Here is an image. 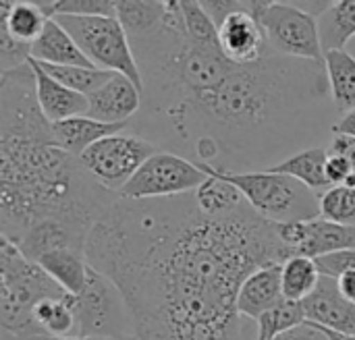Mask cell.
Instances as JSON below:
<instances>
[{"label":"cell","mask_w":355,"mask_h":340,"mask_svg":"<svg viewBox=\"0 0 355 340\" xmlns=\"http://www.w3.org/2000/svg\"><path fill=\"white\" fill-rule=\"evenodd\" d=\"M85 258L121 291L137 340H250L243 283L293 253L248 202L206 216L193 193L121 199L94 226Z\"/></svg>","instance_id":"cell-1"},{"label":"cell","mask_w":355,"mask_h":340,"mask_svg":"<svg viewBox=\"0 0 355 340\" xmlns=\"http://www.w3.org/2000/svg\"><path fill=\"white\" fill-rule=\"evenodd\" d=\"M329 102L324 64L270 50L258 62L233 64L216 87L173 112L131 123L129 131L179 156L210 139L218 147L214 170H268L293 156V147H314L308 143L322 131Z\"/></svg>","instance_id":"cell-2"},{"label":"cell","mask_w":355,"mask_h":340,"mask_svg":"<svg viewBox=\"0 0 355 340\" xmlns=\"http://www.w3.org/2000/svg\"><path fill=\"white\" fill-rule=\"evenodd\" d=\"M119 202L54 137L0 135V237L17 243L42 222L92 235Z\"/></svg>","instance_id":"cell-3"},{"label":"cell","mask_w":355,"mask_h":340,"mask_svg":"<svg viewBox=\"0 0 355 340\" xmlns=\"http://www.w3.org/2000/svg\"><path fill=\"white\" fill-rule=\"evenodd\" d=\"M69 293L21 249L0 237V326L12 339L40 337L33 310L46 299H62Z\"/></svg>","instance_id":"cell-4"},{"label":"cell","mask_w":355,"mask_h":340,"mask_svg":"<svg viewBox=\"0 0 355 340\" xmlns=\"http://www.w3.org/2000/svg\"><path fill=\"white\" fill-rule=\"evenodd\" d=\"M208 177H218L231 183L248 202V206L272 224L310 222L320 218V195L304 183L272 170L225 172L212 166L198 164Z\"/></svg>","instance_id":"cell-5"},{"label":"cell","mask_w":355,"mask_h":340,"mask_svg":"<svg viewBox=\"0 0 355 340\" xmlns=\"http://www.w3.org/2000/svg\"><path fill=\"white\" fill-rule=\"evenodd\" d=\"M77 42L87 60L108 73L129 77L141 91L144 79L131 39L116 17H54Z\"/></svg>","instance_id":"cell-6"},{"label":"cell","mask_w":355,"mask_h":340,"mask_svg":"<svg viewBox=\"0 0 355 340\" xmlns=\"http://www.w3.org/2000/svg\"><path fill=\"white\" fill-rule=\"evenodd\" d=\"M250 12L262 25L272 52L324 64L318 19L297 8L293 2L250 0Z\"/></svg>","instance_id":"cell-7"},{"label":"cell","mask_w":355,"mask_h":340,"mask_svg":"<svg viewBox=\"0 0 355 340\" xmlns=\"http://www.w3.org/2000/svg\"><path fill=\"white\" fill-rule=\"evenodd\" d=\"M73 310L77 316L75 339L112 340L135 334L121 291L108 276L92 266L85 289L79 295H73Z\"/></svg>","instance_id":"cell-8"},{"label":"cell","mask_w":355,"mask_h":340,"mask_svg":"<svg viewBox=\"0 0 355 340\" xmlns=\"http://www.w3.org/2000/svg\"><path fill=\"white\" fill-rule=\"evenodd\" d=\"M156 152H160L158 145L127 129L94 143L79 156V162L96 183L119 195Z\"/></svg>","instance_id":"cell-9"},{"label":"cell","mask_w":355,"mask_h":340,"mask_svg":"<svg viewBox=\"0 0 355 340\" xmlns=\"http://www.w3.org/2000/svg\"><path fill=\"white\" fill-rule=\"evenodd\" d=\"M206 181L208 175L200 170L196 162L168 150H160L135 172L119 197L129 202L179 197L193 193Z\"/></svg>","instance_id":"cell-10"},{"label":"cell","mask_w":355,"mask_h":340,"mask_svg":"<svg viewBox=\"0 0 355 340\" xmlns=\"http://www.w3.org/2000/svg\"><path fill=\"white\" fill-rule=\"evenodd\" d=\"M279 239L293 256H306L312 260L355 249V226L333 224L324 218L310 222H287L275 224Z\"/></svg>","instance_id":"cell-11"},{"label":"cell","mask_w":355,"mask_h":340,"mask_svg":"<svg viewBox=\"0 0 355 340\" xmlns=\"http://www.w3.org/2000/svg\"><path fill=\"white\" fill-rule=\"evenodd\" d=\"M218 42L223 54L235 64H252L270 52L266 33L256 17L250 12V2L231 12L218 25Z\"/></svg>","instance_id":"cell-12"},{"label":"cell","mask_w":355,"mask_h":340,"mask_svg":"<svg viewBox=\"0 0 355 340\" xmlns=\"http://www.w3.org/2000/svg\"><path fill=\"white\" fill-rule=\"evenodd\" d=\"M87 100V116L106 125H131V118H135L144 106L141 89L129 77L119 73H114Z\"/></svg>","instance_id":"cell-13"},{"label":"cell","mask_w":355,"mask_h":340,"mask_svg":"<svg viewBox=\"0 0 355 340\" xmlns=\"http://www.w3.org/2000/svg\"><path fill=\"white\" fill-rule=\"evenodd\" d=\"M302 307L308 324L355 337V305L341 295L335 278L322 276L316 291L302 301Z\"/></svg>","instance_id":"cell-14"},{"label":"cell","mask_w":355,"mask_h":340,"mask_svg":"<svg viewBox=\"0 0 355 340\" xmlns=\"http://www.w3.org/2000/svg\"><path fill=\"white\" fill-rule=\"evenodd\" d=\"M29 66L35 77V91H37L40 108L52 125L62 123L67 118H75V116H87V110H89L87 96H81L64 87L56 79H52L42 69V64L35 62L33 58H29Z\"/></svg>","instance_id":"cell-15"},{"label":"cell","mask_w":355,"mask_h":340,"mask_svg":"<svg viewBox=\"0 0 355 340\" xmlns=\"http://www.w3.org/2000/svg\"><path fill=\"white\" fill-rule=\"evenodd\" d=\"M281 270L283 264L266 266L254 272L241 287L237 297V310L241 318L258 322L262 316L272 312L277 305L285 301L283 285H281Z\"/></svg>","instance_id":"cell-16"},{"label":"cell","mask_w":355,"mask_h":340,"mask_svg":"<svg viewBox=\"0 0 355 340\" xmlns=\"http://www.w3.org/2000/svg\"><path fill=\"white\" fill-rule=\"evenodd\" d=\"M31 58L50 66H89L96 69L71 33L52 17L48 19L42 35L31 46Z\"/></svg>","instance_id":"cell-17"},{"label":"cell","mask_w":355,"mask_h":340,"mask_svg":"<svg viewBox=\"0 0 355 340\" xmlns=\"http://www.w3.org/2000/svg\"><path fill=\"white\" fill-rule=\"evenodd\" d=\"M52 129H54L56 145L64 150L67 154L79 158L85 150H89L100 139L123 133L131 129V125H106L89 116H75V118H67L62 123L52 125Z\"/></svg>","instance_id":"cell-18"},{"label":"cell","mask_w":355,"mask_h":340,"mask_svg":"<svg viewBox=\"0 0 355 340\" xmlns=\"http://www.w3.org/2000/svg\"><path fill=\"white\" fill-rule=\"evenodd\" d=\"M48 19L50 17L40 8L37 0H0V29L19 44L33 46L42 35Z\"/></svg>","instance_id":"cell-19"},{"label":"cell","mask_w":355,"mask_h":340,"mask_svg":"<svg viewBox=\"0 0 355 340\" xmlns=\"http://www.w3.org/2000/svg\"><path fill=\"white\" fill-rule=\"evenodd\" d=\"M327 160H329V150L322 145H314V147H306V150L289 156L287 160H283L281 164H277L268 170L287 175V177L304 183L316 195H322L333 187L327 177Z\"/></svg>","instance_id":"cell-20"},{"label":"cell","mask_w":355,"mask_h":340,"mask_svg":"<svg viewBox=\"0 0 355 340\" xmlns=\"http://www.w3.org/2000/svg\"><path fill=\"white\" fill-rule=\"evenodd\" d=\"M324 69L335 112L355 110V56L345 50L324 52Z\"/></svg>","instance_id":"cell-21"},{"label":"cell","mask_w":355,"mask_h":340,"mask_svg":"<svg viewBox=\"0 0 355 340\" xmlns=\"http://www.w3.org/2000/svg\"><path fill=\"white\" fill-rule=\"evenodd\" d=\"M35 264H40L54 278V283H58L69 295H79L87 285L89 264L85 258V251L60 249V251H52L44 256Z\"/></svg>","instance_id":"cell-22"},{"label":"cell","mask_w":355,"mask_h":340,"mask_svg":"<svg viewBox=\"0 0 355 340\" xmlns=\"http://www.w3.org/2000/svg\"><path fill=\"white\" fill-rule=\"evenodd\" d=\"M116 19L125 27L129 39H139L150 35L162 25L166 2L158 0H116L114 2Z\"/></svg>","instance_id":"cell-23"},{"label":"cell","mask_w":355,"mask_h":340,"mask_svg":"<svg viewBox=\"0 0 355 340\" xmlns=\"http://www.w3.org/2000/svg\"><path fill=\"white\" fill-rule=\"evenodd\" d=\"M33 320L42 334L50 339H75L77 337V316L73 310V295L62 299H46L35 305Z\"/></svg>","instance_id":"cell-24"},{"label":"cell","mask_w":355,"mask_h":340,"mask_svg":"<svg viewBox=\"0 0 355 340\" xmlns=\"http://www.w3.org/2000/svg\"><path fill=\"white\" fill-rule=\"evenodd\" d=\"M320 278L322 274L316 266V260L306 256H293L283 264L281 270L283 297L287 301L302 303L316 291Z\"/></svg>","instance_id":"cell-25"},{"label":"cell","mask_w":355,"mask_h":340,"mask_svg":"<svg viewBox=\"0 0 355 340\" xmlns=\"http://www.w3.org/2000/svg\"><path fill=\"white\" fill-rule=\"evenodd\" d=\"M318 27L324 52L343 50L345 44L355 37V0L333 2V6L318 19Z\"/></svg>","instance_id":"cell-26"},{"label":"cell","mask_w":355,"mask_h":340,"mask_svg":"<svg viewBox=\"0 0 355 340\" xmlns=\"http://www.w3.org/2000/svg\"><path fill=\"white\" fill-rule=\"evenodd\" d=\"M193 199L202 214L214 218L229 216L245 204L243 195L231 183L218 177H208V181L193 191Z\"/></svg>","instance_id":"cell-27"},{"label":"cell","mask_w":355,"mask_h":340,"mask_svg":"<svg viewBox=\"0 0 355 340\" xmlns=\"http://www.w3.org/2000/svg\"><path fill=\"white\" fill-rule=\"evenodd\" d=\"M42 69L52 79L62 83L64 87H69V89H73V91H77L81 96H87V98L94 91H98L114 75V73L100 71V69H89V66H50V64H42Z\"/></svg>","instance_id":"cell-28"},{"label":"cell","mask_w":355,"mask_h":340,"mask_svg":"<svg viewBox=\"0 0 355 340\" xmlns=\"http://www.w3.org/2000/svg\"><path fill=\"white\" fill-rule=\"evenodd\" d=\"M302 324H306L302 303L285 299L281 305H277L272 312H268L266 316H262L256 322V326H258L256 340H272L275 337H279L287 330H293Z\"/></svg>","instance_id":"cell-29"},{"label":"cell","mask_w":355,"mask_h":340,"mask_svg":"<svg viewBox=\"0 0 355 340\" xmlns=\"http://www.w3.org/2000/svg\"><path fill=\"white\" fill-rule=\"evenodd\" d=\"M320 218L341 226H355V187L341 185L322 193Z\"/></svg>","instance_id":"cell-30"},{"label":"cell","mask_w":355,"mask_h":340,"mask_svg":"<svg viewBox=\"0 0 355 340\" xmlns=\"http://www.w3.org/2000/svg\"><path fill=\"white\" fill-rule=\"evenodd\" d=\"M40 8L52 17H116L114 2L108 0H37Z\"/></svg>","instance_id":"cell-31"},{"label":"cell","mask_w":355,"mask_h":340,"mask_svg":"<svg viewBox=\"0 0 355 340\" xmlns=\"http://www.w3.org/2000/svg\"><path fill=\"white\" fill-rule=\"evenodd\" d=\"M181 8H183V17H185L187 35L193 42L206 44V46H220V42H218V25L204 10L202 2L181 0Z\"/></svg>","instance_id":"cell-32"},{"label":"cell","mask_w":355,"mask_h":340,"mask_svg":"<svg viewBox=\"0 0 355 340\" xmlns=\"http://www.w3.org/2000/svg\"><path fill=\"white\" fill-rule=\"evenodd\" d=\"M316 266L322 276L337 280L339 276H343L347 272H355V249H345V251H337V253L318 258Z\"/></svg>","instance_id":"cell-33"},{"label":"cell","mask_w":355,"mask_h":340,"mask_svg":"<svg viewBox=\"0 0 355 340\" xmlns=\"http://www.w3.org/2000/svg\"><path fill=\"white\" fill-rule=\"evenodd\" d=\"M327 177H329V183L333 187H341V185H347V187H355V175L349 160L341 154H331L329 152V160H327Z\"/></svg>","instance_id":"cell-34"},{"label":"cell","mask_w":355,"mask_h":340,"mask_svg":"<svg viewBox=\"0 0 355 340\" xmlns=\"http://www.w3.org/2000/svg\"><path fill=\"white\" fill-rule=\"evenodd\" d=\"M272 340H329V337L314 324H302L293 330H287L279 337H275Z\"/></svg>","instance_id":"cell-35"},{"label":"cell","mask_w":355,"mask_h":340,"mask_svg":"<svg viewBox=\"0 0 355 340\" xmlns=\"http://www.w3.org/2000/svg\"><path fill=\"white\" fill-rule=\"evenodd\" d=\"M331 154H341L349 160L352 168H354L355 175V139L354 137H347V135H331V143L327 147Z\"/></svg>","instance_id":"cell-36"},{"label":"cell","mask_w":355,"mask_h":340,"mask_svg":"<svg viewBox=\"0 0 355 340\" xmlns=\"http://www.w3.org/2000/svg\"><path fill=\"white\" fill-rule=\"evenodd\" d=\"M335 133L337 135H347V137H354L355 139V110H349V112L339 116V120L333 127V135Z\"/></svg>","instance_id":"cell-37"},{"label":"cell","mask_w":355,"mask_h":340,"mask_svg":"<svg viewBox=\"0 0 355 340\" xmlns=\"http://www.w3.org/2000/svg\"><path fill=\"white\" fill-rule=\"evenodd\" d=\"M337 287L341 291V295L355 305V272H347L343 276L337 278Z\"/></svg>","instance_id":"cell-38"},{"label":"cell","mask_w":355,"mask_h":340,"mask_svg":"<svg viewBox=\"0 0 355 340\" xmlns=\"http://www.w3.org/2000/svg\"><path fill=\"white\" fill-rule=\"evenodd\" d=\"M316 326V324H314ZM320 328V326H318ZM327 337H329V340H355V337H349V334H341V332H333V330H327V328H320Z\"/></svg>","instance_id":"cell-39"},{"label":"cell","mask_w":355,"mask_h":340,"mask_svg":"<svg viewBox=\"0 0 355 340\" xmlns=\"http://www.w3.org/2000/svg\"><path fill=\"white\" fill-rule=\"evenodd\" d=\"M112 340H137L135 334H131V337H123V339H112Z\"/></svg>","instance_id":"cell-40"},{"label":"cell","mask_w":355,"mask_h":340,"mask_svg":"<svg viewBox=\"0 0 355 340\" xmlns=\"http://www.w3.org/2000/svg\"><path fill=\"white\" fill-rule=\"evenodd\" d=\"M37 340H60V339H50V337H46V334H42V337H37Z\"/></svg>","instance_id":"cell-41"},{"label":"cell","mask_w":355,"mask_h":340,"mask_svg":"<svg viewBox=\"0 0 355 340\" xmlns=\"http://www.w3.org/2000/svg\"><path fill=\"white\" fill-rule=\"evenodd\" d=\"M60 340H106V339H60Z\"/></svg>","instance_id":"cell-42"}]
</instances>
